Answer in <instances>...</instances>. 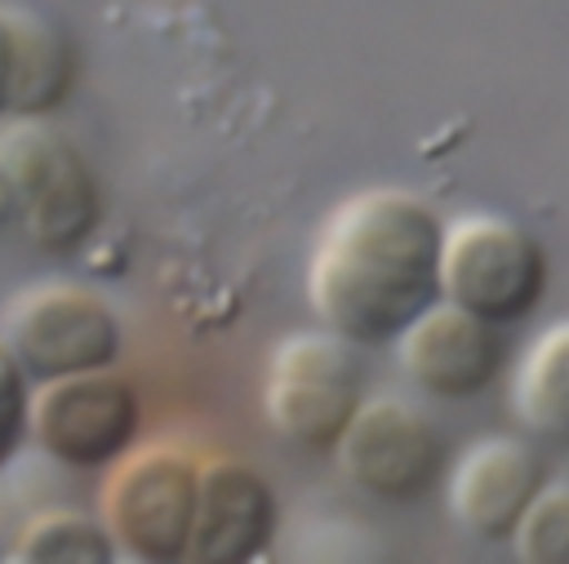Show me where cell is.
Returning <instances> with one entry per match:
<instances>
[{
	"mask_svg": "<svg viewBox=\"0 0 569 564\" xmlns=\"http://www.w3.org/2000/svg\"><path fill=\"white\" fill-rule=\"evenodd\" d=\"M276 537V493L240 457H200L196 515L187 555L191 564H244Z\"/></svg>",
	"mask_w": 569,
	"mask_h": 564,
	"instance_id": "9",
	"label": "cell"
},
{
	"mask_svg": "<svg viewBox=\"0 0 569 564\" xmlns=\"http://www.w3.org/2000/svg\"><path fill=\"white\" fill-rule=\"evenodd\" d=\"M9 555L22 564H107L116 546L102 520H89L76 506H44L18 528Z\"/></svg>",
	"mask_w": 569,
	"mask_h": 564,
	"instance_id": "14",
	"label": "cell"
},
{
	"mask_svg": "<svg viewBox=\"0 0 569 564\" xmlns=\"http://www.w3.org/2000/svg\"><path fill=\"white\" fill-rule=\"evenodd\" d=\"M142 404L116 364L36 382L27 395V435L62 466H111L138 435Z\"/></svg>",
	"mask_w": 569,
	"mask_h": 564,
	"instance_id": "6",
	"label": "cell"
},
{
	"mask_svg": "<svg viewBox=\"0 0 569 564\" xmlns=\"http://www.w3.org/2000/svg\"><path fill=\"white\" fill-rule=\"evenodd\" d=\"M196 480L200 457L173 440L129 444L98 497L102 528L111 533V546L142 564H173L187 555L191 515H196Z\"/></svg>",
	"mask_w": 569,
	"mask_h": 564,
	"instance_id": "3",
	"label": "cell"
},
{
	"mask_svg": "<svg viewBox=\"0 0 569 564\" xmlns=\"http://www.w3.org/2000/svg\"><path fill=\"white\" fill-rule=\"evenodd\" d=\"M396 342L409 382L436 400H471L502 373V342L493 324L445 298L431 302Z\"/></svg>",
	"mask_w": 569,
	"mask_h": 564,
	"instance_id": "10",
	"label": "cell"
},
{
	"mask_svg": "<svg viewBox=\"0 0 569 564\" xmlns=\"http://www.w3.org/2000/svg\"><path fill=\"white\" fill-rule=\"evenodd\" d=\"M360 391V364L338 333H289L262 373V417L302 453H333L351 422Z\"/></svg>",
	"mask_w": 569,
	"mask_h": 564,
	"instance_id": "5",
	"label": "cell"
},
{
	"mask_svg": "<svg viewBox=\"0 0 569 564\" xmlns=\"http://www.w3.org/2000/svg\"><path fill=\"white\" fill-rule=\"evenodd\" d=\"M342 475L382 502H418L445 471V431L400 395L360 400L338 444Z\"/></svg>",
	"mask_w": 569,
	"mask_h": 564,
	"instance_id": "8",
	"label": "cell"
},
{
	"mask_svg": "<svg viewBox=\"0 0 569 564\" xmlns=\"http://www.w3.org/2000/svg\"><path fill=\"white\" fill-rule=\"evenodd\" d=\"M27 382H31L27 369L18 364L9 338L0 333V413H18V417H27V395H31Z\"/></svg>",
	"mask_w": 569,
	"mask_h": 564,
	"instance_id": "16",
	"label": "cell"
},
{
	"mask_svg": "<svg viewBox=\"0 0 569 564\" xmlns=\"http://www.w3.org/2000/svg\"><path fill=\"white\" fill-rule=\"evenodd\" d=\"M511 409L529 435L569 444V320L542 329L525 351L511 382Z\"/></svg>",
	"mask_w": 569,
	"mask_h": 564,
	"instance_id": "13",
	"label": "cell"
},
{
	"mask_svg": "<svg viewBox=\"0 0 569 564\" xmlns=\"http://www.w3.org/2000/svg\"><path fill=\"white\" fill-rule=\"evenodd\" d=\"M4 338L31 382L107 369L124 346V329L111 302L71 280L22 289L4 311Z\"/></svg>",
	"mask_w": 569,
	"mask_h": 564,
	"instance_id": "7",
	"label": "cell"
},
{
	"mask_svg": "<svg viewBox=\"0 0 569 564\" xmlns=\"http://www.w3.org/2000/svg\"><path fill=\"white\" fill-rule=\"evenodd\" d=\"M507 542L525 564H569V484H542Z\"/></svg>",
	"mask_w": 569,
	"mask_h": 564,
	"instance_id": "15",
	"label": "cell"
},
{
	"mask_svg": "<svg viewBox=\"0 0 569 564\" xmlns=\"http://www.w3.org/2000/svg\"><path fill=\"white\" fill-rule=\"evenodd\" d=\"M547 249L502 213H467L440 235V298L489 320H525L547 293Z\"/></svg>",
	"mask_w": 569,
	"mask_h": 564,
	"instance_id": "4",
	"label": "cell"
},
{
	"mask_svg": "<svg viewBox=\"0 0 569 564\" xmlns=\"http://www.w3.org/2000/svg\"><path fill=\"white\" fill-rule=\"evenodd\" d=\"M22 435H27V417H18V413H0V466L18 453Z\"/></svg>",
	"mask_w": 569,
	"mask_h": 564,
	"instance_id": "19",
	"label": "cell"
},
{
	"mask_svg": "<svg viewBox=\"0 0 569 564\" xmlns=\"http://www.w3.org/2000/svg\"><path fill=\"white\" fill-rule=\"evenodd\" d=\"M13 18V71H9V120L49 115L76 84V49L58 22L36 9L9 4Z\"/></svg>",
	"mask_w": 569,
	"mask_h": 564,
	"instance_id": "12",
	"label": "cell"
},
{
	"mask_svg": "<svg viewBox=\"0 0 569 564\" xmlns=\"http://www.w3.org/2000/svg\"><path fill=\"white\" fill-rule=\"evenodd\" d=\"M0 151L18 187L22 240L49 258H67L89 244L102 222V187L84 151L44 115H18L0 133Z\"/></svg>",
	"mask_w": 569,
	"mask_h": 564,
	"instance_id": "2",
	"label": "cell"
},
{
	"mask_svg": "<svg viewBox=\"0 0 569 564\" xmlns=\"http://www.w3.org/2000/svg\"><path fill=\"white\" fill-rule=\"evenodd\" d=\"M18 226V187H13V169L0 151V231H13Z\"/></svg>",
	"mask_w": 569,
	"mask_h": 564,
	"instance_id": "18",
	"label": "cell"
},
{
	"mask_svg": "<svg viewBox=\"0 0 569 564\" xmlns=\"http://www.w3.org/2000/svg\"><path fill=\"white\" fill-rule=\"evenodd\" d=\"M547 484L542 457L516 435H485L449 471V511L480 542H507L533 493Z\"/></svg>",
	"mask_w": 569,
	"mask_h": 564,
	"instance_id": "11",
	"label": "cell"
},
{
	"mask_svg": "<svg viewBox=\"0 0 569 564\" xmlns=\"http://www.w3.org/2000/svg\"><path fill=\"white\" fill-rule=\"evenodd\" d=\"M445 222L400 187L347 195L320 226L307 262V298L320 324L351 346L396 342L440 302Z\"/></svg>",
	"mask_w": 569,
	"mask_h": 564,
	"instance_id": "1",
	"label": "cell"
},
{
	"mask_svg": "<svg viewBox=\"0 0 569 564\" xmlns=\"http://www.w3.org/2000/svg\"><path fill=\"white\" fill-rule=\"evenodd\" d=\"M9 71H13V18L0 4V115H9Z\"/></svg>",
	"mask_w": 569,
	"mask_h": 564,
	"instance_id": "17",
	"label": "cell"
}]
</instances>
